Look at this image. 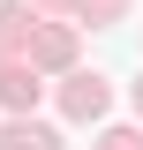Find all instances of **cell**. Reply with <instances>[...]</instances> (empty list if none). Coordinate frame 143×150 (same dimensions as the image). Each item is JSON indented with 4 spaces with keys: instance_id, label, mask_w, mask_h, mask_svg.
<instances>
[{
    "instance_id": "7a4b0ae2",
    "label": "cell",
    "mask_w": 143,
    "mask_h": 150,
    "mask_svg": "<svg viewBox=\"0 0 143 150\" xmlns=\"http://www.w3.org/2000/svg\"><path fill=\"white\" fill-rule=\"evenodd\" d=\"M8 150H68L53 128H38V120H8V135H0Z\"/></svg>"
},
{
    "instance_id": "6da1fadb",
    "label": "cell",
    "mask_w": 143,
    "mask_h": 150,
    "mask_svg": "<svg viewBox=\"0 0 143 150\" xmlns=\"http://www.w3.org/2000/svg\"><path fill=\"white\" fill-rule=\"evenodd\" d=\"M60 105H68L75 120H98V112H106V83H98V75H68V90H60Z\"/></svg>"
},
{
    "instance_id": "3957f363",
    "label": "cell",
    "mask_w": 143,
    "mask_h": 150,
    "mask_svg": "<svg viewBox=\"0 0 143 150\" xmlns=\"http://www.w3.org/2000/svg\"><path fill=\"white\" fill-rule=\"evenodd\" d=\"M0 105H15V112H23V105H38V75H30V68H15L8 83H0Z\"/></svg>"
},
{
    "instance_id": "5b68a950",
    "label": "cell",
    "mask_w": 143,
    "mask_h": 150,
    "mask_svg": "<svg viewBox=\"0 0 143 150\" xmlns=\"http://www.w3.org/2000/svg\"><path fill=\"white\" fill-rule=\"evenodd\" d=\"M136 112H143V83H136Z\"/></svg>"
},
{
    "instance_id": "277c9868",
    "label": "cell",
    "mask_w": 143,
    "mask_h": 150,
    "mask_svg": "<svg viewBox=\"0 0 143 150\" xmlns=\"http://www.w3.org/2000/svg\"><path fill=\"white\" fill-rule=\"evenodd\" d=\"M106 150H143V135H106Z\"/></svg>"
}]
</instances>
